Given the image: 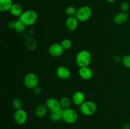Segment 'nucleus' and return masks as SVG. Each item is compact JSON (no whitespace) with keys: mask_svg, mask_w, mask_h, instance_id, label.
I'll return each instance as SVG.
<instances>
[{"mask_svg":"<svg viewBox=\"0 0 130 129\" xmlns=\"http://www.w3.org/2000/svg\"><path fill=\"white\" fill-rule=\"evenodd\" d=\"M38 15L36 11L34 10H27L23 11L19 17V20L22 22L25 26H32L38 20Z\"/></svg>","mask_w":130,"mask_h":129,"instance_id":"f257e3e1","label":"nucleus"},{"mask_svg":"<svg viewBox=\"0 0 130 129\" xmlns=\"http://www.w3.org/2000/svg\"><path fill=\"white\" fill-rule=\"evenodd\" d=\"M92 59L91 54L88 51L81 50L79 52L76 56V63L79 68L88 67Z\"/></svg>","mask_w":130,"mask_h":129,"instance_id":"f03ea898","label":"nucleus"},{"mask_svg":"<svg viewBox=\"0 0 130 129\" xmlns=\"http://www.w3.org/2000/svg\"><path fill=\"white\" fill-rule=\"evenodd\" d=\"M92 15V9L89 6H83L77 10L76 17L79 22H84L88 20Z\"/></svg>","mask_w":130,"mask_h":129,"instance_id":"7ed1b4c3","label":"nucleus"},{"mask_svg":"<svg viewBox=\"0 0 130 129\" xmlns=\"http://www.w3.org/2000/svg\"><path fill=\"white\" fill-rule=\"evenodd\" d=\"M79 110L81 113L85 116H91L94 115L97 110L96 104L91 101H85L81 106Z\"/></svg>","mask_w":130,"mask_h":129,"instance_id":"20e7f679","label":"nucleus"},{"mask_svg":"<svg viewBox=\"0 0 130 129\" xmlns=\"http://www.w3.org/2000/svg\"><path fill=\"white\" fill-rule=\"evenodd\" d=\"M78 115L77 112L72 108H67L63 110L62 120L68 124H74L77 121Z\"/></svg>","mask_w":130,"mask_h":129,"instance_id":"39448f33","label":"nucleus"},{"mask_svg":"<svg viewBox=\"0 0 130 129\" xmlns=\"http://www.w3.org/2000/svg\"><path fill=\"white\" fill-rule=\"evenodd\" d=\"M39 78L34 73H29L25 75L24 79V83L25 87L29 89H33L38 86Z\"/></svg>","mask_w":130,"mask_h":129,"instance_id":"423d86ee","label":"nucleus"},{"mask_svg":"<svg viewBox=\"0 0 130 129\" xmlns=\"http://www.w3.org/2000/svg\"><path fill=\"white\" fill-rule=\"evenodd\" d=\"M13 120L19 125H22L26 123L27 120V114L22 108L15 110L13 115Z\"/></svg>","mask_w":130,"mask_h":129,"instance_id":"0eeeda50","label":"nucleus"},{"mask_svg":"<svg viewBox=\"0 0 130 129\" xmlns=\"http://www.w3.org/2000/svg\"><path fill=\"white\" fill-rule=\"evenodd\" d=\"M48 52L52 56L57 58V57L61 56L63 54V52H64V49L62 46L61 44L53 43L49 46Z\"/></svg>","mask_w":130,"mask_h":129,"instance_id":"6e6552de","label":"nucleus"},{"mask_svg":"<svg viewBox=\"0 0 130 129\" xmlns=\"http://www.w3.org/2000/svg\"><path fill=\"white\" fill-rule=\"evenodd\" d=\"M48 110L50 111V112L56 111L62 109L60 103V101L57 100L54 97H49L46 99L45 102Z\"/></svg>","mask_w":130,"mask_h":129,"instance_id":"1a4fd4ad","label":"nucleus"},{"mask_svg":"<svg viewBox=\"0 0 130 129\" xmlns=\"http://www.w3.org/2000/svg\"><path fill=\"white\" fill-rule=\"evenodd\" d=\"M57 76L62 80H68L71 77V72L69 69L64 66H60L56 71Z\"/></svg>","mask_w":130,"mask_h":129,"instance_id":"9d476101","label":"nucleus"},{"mask_svg":"<svg viewBox=\"0 0 130 129\" xmlns=\"http://www.w3.org/2000/svg\"><path fill=\"white\" fill-rule=\"evenodd\" d=\"M79 25V20L76 16H69L66 21V27L69 31H74Z\"/></svg>","mask_w":130,"mask_h":129,"instance_id":"9b49d317","label":"nucleus"},{"mask_svg":"<svg viewBox=\"0 0 130 129\" xmlns=\"http://www.w3.org/2000/svg\"><path fill=\"white\" fill-rule=\"evenodd\" d=\"M79 75L85 80H88L91 79L93 77V71L92 70L88 67H81L79 70Z\"/></svg>","mask_w":130,"mask_h":129,"instance_id":"f8f14e48","label":"nucleus"},{"mask_svg":"<svg viewBox=\"0 0 130 129\" xmlns=\"http://www.w3.org/2000/svg\"><path fill=\"white\" fill-rule=\"evenodd\" d=\"M72 99L75 105L80 106L85 101V94L81 91H76L72 95Z\"/></svg>","mask_w":130,"mask_h":129,"instance_id":"ddd939ff","label":"nucleus"},{"mask_svg":"<svg viewBox=\"0 0 130 129\" xmlns=\"http://www.w3.org/2000/svg\"><path fill=\"white\" fill-rule=\"evenodd\" d=\"M128 15L126 12H123L121 11L120 13H118V14L114 16V22L117 25H122L124 23L128 20Z\"/></svg>","mask_w":130,"mask_h":129,"instance_id":"4468645a","label":"nucleus"},{"mask_svg":"<svg viewBox=\"0 0 130 129\" xmlns=\"http://www.w3.org/2000/svg\"><path fill=\"white\" fill-rule=\"evenodd\" d=\"M46 106L44 104H39L34 109V114L38 118H43L47 113Z\"/></svg>","mask_w":130,"mask_h":129,"instance_id":"2eb2a0df","label":"nucleus"},{"mask_svg":"<svg viewBox=\"0 0 130 129\" xmlns=\"http://www.w3.org/2000/svg\"><path fill=\"white\" fill-rule=\"evenodd\" d=\"M9 11L11 14V15L14 16H17V17H20V15L23 13L22 6L18 3L13 4Z\"/></svg>","mask_w":130,"mask_h":129,"instance_id":"dca6fc26","label":"nucleus"},{"mask_svg":"<svg viewBox=\"0 0 130 129\" xmlns=\"http://www.w3.org/2000/svg\"><path fill=\"white\" fill-rule=\"evenodd\" d=\"M13 4L12 0H0V10L1 12L10 11Z\"/></svg>","mask_w":130,"mask_h":129,"instance_id":"f3484780","label":"nucleus"},{"mask_svg":"<svg viewBox=\"0 0 130 129\" xmlns=\"http://www.w3.org/2000/svg\"><path fill=\"white\" fill-rule=\"evenodd\" d=\"M62 116H63V109H60L58 111L51 112L50 118L52 121L57 122L62 120Z\"/></svg>","mask_w":130,"mask_h":129,"instance_id":"a211bd4d","label":"nucleus"},{"mask_svg":"<svg viewBox=\"0 0 130 129\" xmlns=\"http://www.w3.org/2000/svg\"><path fill=\"white\" fill-rule=\"evenodd\" d=\"M15 31L19 33V34H22L23 32L25 31V29H26V26L25 25V24L22 22V21H20V20H17L15 22V27H14Z\"/></svg>","mask_w":130,"mask_h":129,"instance_id":"6ab92c4d","label":"nucleus"},{"mask_svg":"<svg viewBox=\"0 0 130 129\" xmlns=\"http://www.w3.org/2000/svg\"><path fill=\"white\" fill-rule=\"evenodd\" d=\"M60 103L62 109L66 110V109L70 108V106L71 105V101L69 97H63L60 100Z\"/></svg>","mask_w":130,"mask_h":129,"instance_id":"aec40b11","label":"nucleus"},{"mask_svg":"<svg viewBox=\"0 0 130 129\" xmlns=\"http://www.w3.org/2000/svg\"><path fill=\"white\" fill-rule=\"evenodd\" d=\"M25 43H26V45L27 46V48H29L30 50H34L36 48V41L32 37H28L27 38Z\"/></svg>","mask_w":130,"mask_h":129,"instance_id":"412c9836","label":"nucleus"},{"mask_svg":"<svg viewBox=\"0 0 130 129\" xmlns=\"http://www.w3.org/2000/svg\"><path fill=\"white\" fill-rule=\"evenodd\" d=\"M12 106L15 110L22 109L23 106V102L20 98H15L12 101Z\"/></svg>","mask_w":130,"mask_h":129,"instance_id":"4be33fe9","label":"nucleus"},{"mask_svg":"<svg viewBox=\"0 0 130 129\" xmlns=\"http://www.w3.org/2000/svg\"><path fill=\"white\" fill-rule=\"evenodd\" d=\"M76 12H77V10L74 6H69L66 9V13L68 16H75Z\"/></svg>","mask_w":130,"mask_h":129,"instance_id":"5701e85b","label":"nucleus"},{"mask_svg":"<svg viewBox=\"0 0 130 129\" xmlns=\"http://www.w3.org/2000/svg\"><path fill=\"white\" fill-rule=\"evenodd\" d=\"M61 45L63 47L64 50H68L72 46V42L69 39H64L61 42Z\"/></svg>","mask_w":130,"mask_h":129,"instance_id":"b1692460","label":"nucleus"},{"mask_svg":"<svg viewBox=\"0 0 130 129\" xmlns=\"http://www.w3.org/2000/svg\"><path fill=\"white\" fill-rule=\"evenodd\" d=\"M123 64L127 68L130 69V54H126L122 58Z\"/></svg>","mask_w":130,"mask_h":129,"instance_id":"393cba45","label":"nucleus"},{"mask_svg":"<svg viewBox=\"0 0 130 129\" xmlns=\"http://www.w3.org/2000/svg\"><path fill=\"white\" fill-rule=\"evenodd\" d=\"M129 8V4L126 1H124V2H122L120 5V9L121 10V11H123V12H127L128 11Z\"/></svg>","mask_w":130,"mask_h":129,"instance_id":"a878e982","label":"nucleus"},{"mask_svg":"<svg viewBox=\"0 0 130 129\" xmlns=\"http://www.w3.org/2000/svg\"><path fill=\"white\" fill-rule=\"evenodd\" d=\"M7 27L8 29H14L15 27V22L13 21H10L8 22Z\"/></svg>","mask_w":130,"mask_h":129,"instance_id":"bb28decb","label":"nucleus"},{"mask_svg":"<svg viewBox=\"0 0 130 129\" xmlns=\"http://www.w3.org/2000/svg\"><path fill=\"white\" fill-rule=\"evenodd\" d=\"M41 88L39 87V86H37V87H36L35 88L33 89V92H34L35 94L36 95L39 94L41 93Z\"/></svg>","mask_w":130,"mask_h":129,"instance_id":"cd10ccee","label":"nucleus"},{"mask_svg":"<svg viewBox=\"0 0 130 129\" xmlns=\"http://www.w3.org/2000/svg\"><path fill=\"white\" fill-rule=\"evenodd\" d=\"M122 129H130V123H125L122 126Z\"/></svg>","mask_w":130,"mask_h":129,"instance_id":"c85d7f7f","label":"nucleus"},{"mask_svg":"<svg viewBox=\"0 0 130 129\" xmlns=\"http://www.w3.org/2000/svg\"><path fill=\"white\" fill-rule=\"evenodd\" d=\"M114 60L116 61H122V59L120 58V56H115V58H114Z\"/></svg>","mask_w":130,"mask_h":129,"instance_id":"c756f323","label":"nucleus"},{"mask_svg":"<svg viewBox=\"0 0 130 129\" xmlns=\"http://www.w3.org/2000/svg\"><path fill=\"white\" fill-rule=\"evenodd\" d=\"M106 1L109 3H113V2H114L116 0H106Z\"/></svg>","mask_w":130,"mask_h":129,"instance_id":"7c9ffc66","label":"nucleus"},{"mask_svg":"<svg viewBox=\"0 0 130 129\" xmlns=\"http://www.w3.org/2000/svg\"><path fill=\"white\" fill-rule=\"evenodd\" d=\"M129 123H130V117H129Z\"/></svg>","mask_w":130,"mask_h":129,"instance_id":"2f4dec72","label":"nucleus"}]
</instances>
